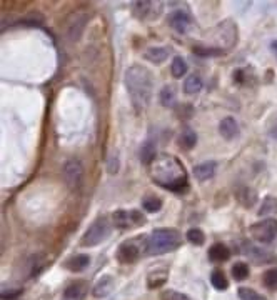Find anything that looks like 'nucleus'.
<instances>
[{
    "label": "nucleus",
    "mask_w": 277,
    "mask_h": 300,
    "mask_svg": "<svg viewBox=\"0 0 277 300\" xmlns=\"http://www.w3.org/2000/svg\"><path fill=\"white\" fill-rule=\"evenodd\" d=\"M151 177L154 182L167 190L180 193L189 188V180L184 165L172 155L157 157L151 164Z\"/></svg>",
    "instance_id": "obj_1"
},
{
    "label": "nucleus",
    "mask_w": 277,
    "mask_h": 300,
    "mask_svg": "<svg viewBox=\"0 0 277 300\" xmlns=\"http://www.w3.org/2000/svg\"><path fill=\"white\" fill-rule=\"evenodd\" d=\"M125 87L130 100L137 110L147 109L154 92L152 72L142 65H132L125 70Z\"/></svg>",
    "instance_id": "obj_2"
},
{
    "label": "nucleus",
    "mask_w": 277,
    "mask_h": 300,
    "mask_svg": "<svg viewBox=\"0 0 277 300\" xmlns=\"http://www.w3.org/2000/svg\"><path fill=\"white\" fill-rule=\"evenodd\" d=\"M182 244V235L175 228H156L147 237V255L174 252Z\"/></svg>",
    "instance_id": "obj_3"
},
{
    "label": "nucleus",
    "mask_w": 277,
    "mask_h": 300,
    "mask_svg": "<svg viewBox=\"0 0 277 300\" xmlns=\"http://www.w3.org/2000/svg\"><path fill=\"white\" fill-rule=\"evenodd\" d=\"M144 252L147 254V237H134V239L122 242L117 250V259L122 263H132L139 260Z\"/></svg>",
    "instance_id": "obj_4"
},
{
    "label": "nucleus",
    "mask_w": 277,
    "mask_h": 300,
    "mask_svg": "<svg viewBox=\"0 0 277 300\" xmlns=\"http://www.w3.org/2000/svg\"><path fill=\"white\" fill-rule=\"evenodd\" d=\"M111 230H112V225H111V222H109L107 219L95 220V222L92 224L89 228H87V232L83 233L80 244L83 247L99 245L100 242H104L109 235H111Z\"/></svg>",
    "instance_id": "obj_5"
},
{
    "label": "nucleus",
    "mask_w": 277,
    "mask_h": 300,
    "mask_svg": "<svg viewBox=\"0 0 277 300\" xmlns=\"http://www.w3.org/2000/svg\"><path fill=\"white\" fill-rule=\"evenodd\" d=\"M250 235L261 244H274L277 242V220L266 219L250 227Z\"/></svg>",
    "instance_id": "obj_6"
},
{
    "label": "nucleus",
    "mask_w": 277,
    "mask_h": 300,
    "mask_svg": "<svg viewBox=\"0 0 277 300\" xmlns=\"http://www.w3.org/2000/svg\"><path fill=\"white\" fill-rule=\"evenodd\" d=\"M144 222H146V217L139 210H117L112 215V224L119 228H134Z\"/></svg>",
    "instance_id": "obj_7"
},
{
    "label": "nucleus",
    "mask_w": 277,
    "mask_h": 300,
    "mask_svg": "<svg viewBox=\"0 0 277 300\" xmlns=\"http://www.w3.org/2000/svg\"><path fill=\"white\" fill-rule=\"evenodd\" d=\"M64 180L70 190H77L83 179V167L79 160H69L64 165Z\"/></svg>",
    "instance_id": "obj_8"
},
{
    "label": "nucleus",
    "mask_w": 277,
    "mask_h": 300,
    "mask_svg": "<svg viewBox=\"0 0 277 300\" xmlns=\"http://www.w3.org/2000/svg\"><path fill=\"white\" fill-rule=\"evenodd\" d=\"M169 24L175 32L187 34L192 25H194V20H192V17L187 10H174L169 15Z\"/></svg>",
    "instance_id": "obj_9"
},
{
    "label": "nucleus",
    "mask_w": 277,
    "mask_h": 300,
    "mask_svg": "<svg viewBox=\"0 0 277 300\" xmlns=\"http://www.w3.org/2000/svg\"><path fill=\"white\" fill-rule=\"evenodd\" d=\"M162 2H147V0H142V2H135L134 3V14L139 19L146 20V19H156L159 17L162 10Z\"/></svg>",
    "instance_id": "obj_10"
},
{
    "label": "nucleus",
    "mask_w": 277,
    "mask_h": 300,
    "mask_svg": "<svg viewBox=\"0 0 277 300\" xmlns=\"http://www.w3.org/2000/svg\"><path fill=\"white\" fill-rule=\"evenodd\" d=\"M85 24H87V15L74 14L72 22H70L69 27H67V35H69L70 40H72V42H77L79 40V37H80L82 32H83V27H85Z\"/></svg>",
    "instance_id": "obj_11"
},
{
    "label": "nucleus",
    "mask_w": 277,
    "mask_h": 300,
    "mask_svg": "<svg viewBox=\"0 0 277 300\" xmlns=\"http://www.w3.org/2000/svg\"><path fill=\"white\" fill-rule=\"evenodd\" d=\"M219 132H221V135L226 140L236 139V137L239 135V125H237L236 118H232V117L222 118L221 123H219Z\"/></svg>",
    "instance_id": "obj_12"
},
{
    "label": "nucleus",
    "mask_w": 277,
    "mask_h": 300,
    "mask_svg": "<svg viewBox=\"0 0 277 300\" xmlns=\"http://www.w3.org/2000/svg\"><path fill=\"white\" fill-rule=\"evenodd\" d=\"M215 167H217V164L215 162H204V164H199L194 167V175L196 179L199 180V182H205V180L212 179L214 174H215Z\"/></svg>",
    "instance_id": "obj_13"
},
{
    "label": "nucleus",
    "mask_w": 277,
    "mask_h": 300,
    "mask_svg": "<svg viewBox=\"0 0 277 300\" xmlns=\"http://www.w3.org/2000/svg\"><path fill=\"white\" fill-rule=\"evenodd\" d=\"M157 158V145L154 140H147L140 147V162L146 165H151Z\"/></svg>",
    "instance_id": "obj_14"
},
{
    "label": "nucleus",
    "mask_w": 277,
    "mask_h": 300,
    "mask_svg": "<svg viewBox=\"0 0 277 300\" xmlns=\"http://www.w3.org/2000/svg\"><path fill=\"white\" fill-rule=\"evenodd\" d=\"M89 263H90L89 255L79 254V255L70 257L67 262H65V267H67L69 270H72V272H82V270H85V268L89 267Z\"/></svg>",
    "instance_id": "obj_15"
},
{
    "label": "nucleus",
    "mask_w": 277,
    "mask_h": 300,
    "mask_svg": "<svg viewBox=\"0 0 277 300\" xmlns=\"http://www.w3.org/2000/svg\"><path fill=\"white\" fill-rule=\"evenodd\" d=\"M169 54L170 50L167 47H151L146 50L144 57H146L149 62H152V64H162V62L169 57Z\"/></svg>",
    "instance_id": "obj_16"
},
{
    "label": "nucleus",
    "mask_w": 277,
    "mask_h": 300,
    "mask_svg": "<svg viewBox=\"0 0 277 300\" xmlns=\"http://www.w3.org/2000/svg\"><path fill=\"white\" fill-rule=\"evenodd\" d=\"M231 257V250L224 244H214L209 249V259L212 262H226Z\"/></svg>",
    "instance_id": "obj_17"
},
{
    "label": "nucleus",
    "mask_w": 277,
    "mask_h": 300,
    "mask_svg": "<svg viewBox=\"0 0 277 300\" xmlns=\"http://www.w3.org/2000/svg\"><path fill=\"white\" fill-rule=\"evenodd\" d=\"M179 144H180V147H184L186 150L194 149L197 144V134L191 129V127H186L179 137Z\"/></svg>",
    "instance_id": "obj_18"
},
{
    "label": "nucleus",
    "mask_w": 277,
    "mask_h": 300,
    "mask_svg": "<svg viewBox=\"0 0 277 300\" xmlns=\"http://www.w3.org/2000/svg\"><path fill=\"white\" fill-rule=\"evenodd\" d=\"M114 289V280L111 277H104L97 285L94 287V297H107Z\"/></svg>",
    "instance_id": "obj_19"
},
{
    "label": "nucleus",
    "mask_w": 277,
    "mask_h": 300,
    "mask_svg": "<svg viewBox=\"0 0 277 300\" xmlns=\"http://www.w3.org/2000/svg\"><path fill=\"white\" fill-rule=\"evenodd\" d=\"M184 90L187 94H199L202 90V78L199 75H191L189 78H186V83H184Z\"/></svg>",
    "instance_id": "obj_20"
},
{
    "label": "nucleus",
    "mask_w": 277,
    "mask_h": 300,
    "mask_svg": "<svg viewBox=\"0 0 277 300\" xmlns=\"http://www.w3.org/2000/svg\"><path fill=\"white\" fill-rule=\"evenodd\" d=\"M277 214V198L276 197H266L261 205V210H259V215L264 217V215H271Z\"/></svg>",
    "instance_id": "obj_21"
},
{
    "label": "nucleus",
    "mask_w": 277,
    "mask_h": 300,
    "mask_svg": "<svg viewBox=\"0 0 277 300\" xmlns=\"http://www.w3.org/2000/svg\"><path fill=\"white\" fill-rule=\"evenodd\" d=\"M170 72H172L175 78H180L182 75H186V72H187L186 60H184L182 57H175L172 60V65H170Z\"/></svg>",
    "instance_id": "obj_22"
},
{
    "label": "nucleus",
    "mask_w": 277,
    "mask_h": 300,
    "mask_svg": "<svg viewBox=\"0 0 277 300\" xmlns=\"http://www.w3.org/2000/svg\"><path fill=\"white\" fill-rule=\"evenodd\" d=\"M210 282L217 290H227L229 289V280L226 279L222 270H214L212 275H210Z\"/></svg>",
    "instance_id": "obj_23"
},
{
    "label": "nucleus",
    "mask_w": 277,
    "mask_h": 300,
    "mask_svg": "<svg viewBox=\"0 0 277 300\" xmlns=\"http://www.w3.org/2000/svg\"><path fill=\"white\" fill-rule=\"evenodd\" d=\"M256 198H257V195L252 188L244 187L242 190L239 192V200L242 202V205H245V207H252L256 204Z\"/></svg>",
    "instance_id": "obj_24"
},
{
    "label": "nucleus",
    "mask_w": 277,
    "mask_h": 300,
    "mask_svg": "<svg viewBox=\"0 0 277 300\" xmlns=\"http://www.w3.org/2000/svg\"><path fill=\"white\" fill-rule=\"evenodd\" d=\"M160 102L164 107H174L175 104V92L174 87H164L160 92Z\"/></svg>",
    "instance_id": "obj_25"
},
{
    "label": "nucleus",
    "mask_w": 277,
    "mask_h": 300,
    "mask_svg": "<svg viewBox=\"0 0 277 300\" xmlns=\"http://www.w3.org/2000/svg\"><path fill=\"white\" fill-rule=\"evenodd\" d=\"M186 239L191 242V244L199 245V247L205 244V235H204V232H202L200 228H191V230L187 232Z\"/></svg>",
    "instance_id": "obj_26"
},
{
    "label": "nucleus",
    "mask_w": 277,
    "mask_h": 300,
    "mask_svg": "<svg viewBox=\"0 0 277 300\" xmlns=\"http://www.w3.org/2000/svg\"><path fill=\"white\" fill-rule=\"evenodd\" d=\"M83 292H85V287H83L82 284H74L65 289V299L69 300H79L83 295Z\"/></svg>",
    "instance_id": "obj_27"
},
{
    "label": "nucleus",
    "mask_w": 277,
    "mask_h": 300,
    "mask_svg": "<svg viewBox=\"0 0 277 300\" xmlns=\"http://www.w3.org/2000/svg\"><path fill=\"white\" fill-rule=\"evenodd\" d=\"M232 277L236 280H245L249 277V267L245 265L244 262H237L234 267H232Z\"/></svg>",
    "instance_id": "obj_28"
},
{
    "label": "nucleus",
    "mask_w": 277,
    "mask_h": 300,
    "mask_svg": "<svg viewBox=\"0 0 277 300\" xmlns=\"http://www.w3.org/2000/svg\"><path fill=\"white\" fill-rule=\"evenodd\" d=\"M264 280V285L271 290H276L277 289V268H269L262 277Z\"/></svg>",
    "instance_id": "obj_29"
},
{
    "label": "nucleus",
    "mask_w": 277,
    "mask_h": 300,
    "mask_svg": "<svg viewBox=\"0 0 277 300\" xmlns=\"http://www.w3.org/2000/svg\"><path fill=\"white\" fill-rule=\"evenodd\" d=\"M237 294H239L240 300H267L266 297H262L261 294H257L256 290L245 289V287H240V289L237 290Z\"/></svg>",
    "instance_id": "obj_30"
},
{
    "label": "nucleus",
    "mask_w": 277,
    "mask_h": 300,
    "mask_svg": "<svg viewBox=\"0 0 277 300\" xmlns=\"http://www.w3.org/2000/svg\"><path fill=\"white\" fill-rule=\"evenodd\" d=\"M142 207L146 212H159L162 209V200L157 197H149L142 202Z\"/></svg>",
    "instance_id": "obj_31"
},
{
    "label": "nucleus",
    "mask_w": 277,
    "mask_h": 300,
    "mask_svg": "<svg viewBox=\"0 0 277 300\" xmlns=\"http://www.w3.org/2000/svg\"><path fill=\"white\" fill-rule=\"evenodd\" d=\"M160 299L162 300H191L187 295L180 294L177 290H165V292H162Z\"/></svg>",
    "instance_id": "obj_32"
},
{
    "label": "nucleus",
    "mask_w": 277,
    "mask_h": 300,
    "mask_svg": "<svg viewBox=\"0 0 277 300\" xmlns=\"http://www.w3.org/2000/svg\"><path fill=\"white\" fill-rule=\"evenodd\" d=\"M194 52L197 55H202V57H210V55H221L224 54L222 48H205V47H194Z\"/></svg>",
    "instance_id": "obj_33"
},
{
    "label": "nucleus",
    "mask_w": 277,
    "mask_h": 300,
    "mask_svg": "<svg viewBox=\"0 0 277 300\" xmlns=\"http://www.w3.org/2000/svg\"><path fill=\"white\" fill-rule=\"evenodd\" d=\"M22 295V290H3L2 292V300H14Z\"/></svg>",
    "instance_id": "obj_34"
},
{
    "label": "nucleus",
    "mask_w": 277,
    "mask_h": 300,
    "mask_svg": "<svg viewBox=\"0 0 277 300\" xmlns=\"http://www.w3.org/2000/svg\"><path fill=\"white\" fill-rule=\"evenodd\" d=\"M271 47H272V50L276 52V55H277V40H274V42H272V43H271Z\"/></svg>",
    "instance_id": "obj_35"
},
{
    "label": "nucleus",
    "mask_w": 277,
    "mask_h": 300,
    "mask_svg": "<svg viewBox=\"0 0 277 300\" xmlns=\"http://www.w3.org/2000/svg\"><path fill=\"white\" fill-rule=\"evenodd\" d=\"M272 137H274V139L277 140V125L274 127V129H272Z\"/></svg>",
    "instance_id": "obj_36"
}]
</instances>
